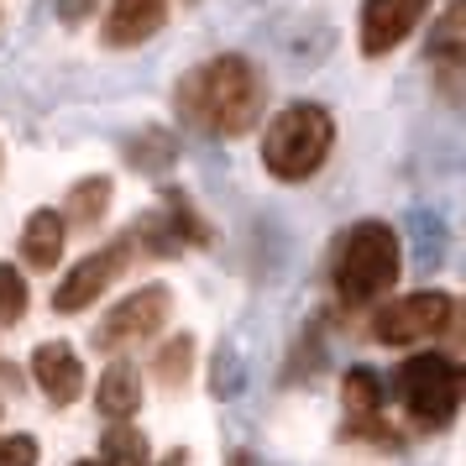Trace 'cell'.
Wrapping results in <instances>:
<instances>
[{
    "label": "cell",
    "instance_id": "cell-1",
    "mask_svg": "<svg viewBox=\"0 0 466 466\" xmlns=\"http://www.w3.org/2000/svg\"><path fill=\"white\" fill-rule=\"evenodd\" d=\"M262 100H268L262 74L241 53H220L210 64H199L173 89L178 116L194 131H205V137H241V131H252L262 121Z\"/></svg>",
    "mask_w": 466,
    "mask_h": 466
},
{
    "label": "cell",
    "instance_id": "cell-12",
    "mask_svg": "<svg viewBox=\"0 0 466 466\" xmlns=\"http://www.w3.org/2000/svg\"><path fill=\"white\" fill-rule=\"evenodd\" d=\"M95 409L106 420H131L142 409V382H137V367L131 361H110L100 382H95Z\"/></svg>",
    "mask_w": 466,
    "mask_h": 466
},
{
    "label": "cell",
    "instance_id": "cell-18",
    "mask_svg": "<svg viewBox=\"0 0 466 466\" xmlns=\"http://www.w3.org/2000/svg\"><path fill=\"white\" fill-rule=\"evenodd\" d=\"M22 315H26V278L11 262H0V325H16Z\"/></svg>",
    "mask_w": 466,
    "mask_h": 466
},
{
    "label": "cell",
    "instance_id": "cell-10",
    "mask_svg": "<svg viewBox=\"0 0 466 466\" xmlns=\"http://www.w3.org/2000/svg\"><path fill=\"white\" fill-rule=\"evenodd\" d=\"M168 22V0H110L106 11V47H137Z\"/></svg>",
    "mask_w": 466,
    "mask_h": 466
},
{
    "label": "cell",
    "instance_id": "cell-4",
    "mask_svg": "<svg viewBox=\"0 0 466 466\" xmlns=\"http://www.w3.org/2000/svg\"><path fill=\"white\" fill-rule=\"evenodd\" d=\"M399 399L420 424L445 430L456 420V409H461V367L435 357V351L430 357H409L399 372Z\"/></svg>",
    "mask_w": 466,
    "mask_h": 466
},
{
    "label": "cell",
    "instance_id": "cell-11",
    "mask_svg": "<svg viewBox=\"0 0 466 466\" xmlns=\"http://www.w3.org/2000/svg\"><path fill=\"white\" fill-rule=\"evenodd\" d=\"M64 215L58 210H32L26 215V231H22V257L26 268H37V273H53V262L64 257Z\"/></svg>",
    "mask_w": 466,
    "mask_h": 466
},
{
    "label": "cell",
    "instance_id": "cell-8",
    "mask_svg": "<svg viewBox=\"0 0 466 466\" xmlns=\"http://www.w3.org/2000/svg\"><path fill=\"white\" fill-rule=\"evenodd\" d=\"M424 11H430V0H367L361 5V53L382 58L420 26Z\"/></svg>",
    "mask_w": 466,
    "mask_h": 466
},
{
    "label": "cell",
    "instance_id": "cell-24",
    "mask_svg": "<svg viewBox=\"0 0 466 466\" xmlns=\"http://www.w3.org/2000/svg\"><path fill=\"white\" fill-rule=\"evenodd\" d=\"M157 466H189V451H168V456H163Z\"/></svg>",
    "mask_w": 466,
    "mask_h": 466
},
{
    "label": "cell",
    "instance_id": "cell-2",
    "mask_svg": "<svg viewBox=\"0 0 466 466\" xmlns=\"http://www.w3.org/2000/svg\"><path fill=\"white\" fill-rule=\"evenodd\" d=\"M403 273V252L399 236L388 231L382 220H361L346 231L336 252V268H330V283L346 304H372L378 294H388Z\"/></svg>",
    "mask_w": 466,
    "mask_h": 466
},
{
    "label": "cell",
    "instance_id": "cell-15",
    "mask_svg": "<svg viewBox=\"0 0 466 466\" xmlns=\"http://www.w3.org/2000/svg\"><path fill=\"white\" fill-rule=\"evenodd\" d=\"M100 461L106 466H147V441H142V430H131V424H110L106 441H100Z\"/></svg>",
    "mask_w": 466,
    "mask_h": 466
},
{
    "label": "cell",
    "instance_id": "cell-19",
    "mask_svg": "<svg viewBox=\"0 0 466 466\" xmlns=\"http://www.w3.org/2000/svg\"><path fill=\"white\" fill-rule=\"evenodd\" d=\"M189 367H194V340L189 336L168 340V346L157 351V378L168 382V388H178V382L189 378Z\"/></svg>",
    "mask_w": 466,
    "mask_h": 466
},
{
    "label": "cell",
    "instance_id": "cell-23",
    "mask_svg": "<svg viewBox=\"0 0 466 466\" xmlns=\"http://www.w3.org/2000/svg\"><path fill=\"white\" fill-rule=\"evenodd\" d=\"M53 5H58V16H64L68 26H79V22L95 16V5H100V0H53Z\"/></svg>",
    "mask_w": 466,
    "mask_h": 466
},
{
    "label": "cell",
    "instance_id": "cell-5",
    "mask_svg": "<svg viewBox=\"0 0 466 466\" xmlns=\"http://www.w3.org/2000/svg\"><path fill=\"white\" fill-rule=\"evenodd\" d=\"M131 252H137V241H131V236H116L110 247L89 252L85 262H79V268H74V273L53 289V309H58V315H79V309H89V304H95V299L116 283V278L127 273Z\"/></svg>",
    "mask_w": 466,
    "mask_h": 466
},
{
    "label": "cell",
    "instance_id": "cell-7",
    "mask_svg": "<svg viewBox=\"0 0 466 466\" xmlns=\"http://www.w3.org/2000/svg\"><path fill=\"white\" fill-rule=\"evenodd\" d=\"M445 325H451V294L424 289V294L393 299V304L372 319V336H378L382 346H414V340L441 336Z\"/></svg>",
    "mask_w": 466,
    "mask_h": 466
},
{
    "label": "cell",
    "instance_id": "cell-16",
    "mask_svg": "<svg viewBox=\"0 0 466 466\" xmlns=\"http://www.w3.org/2000/svg\"><path fill=\"white\" fill-rule=\"evenodd\" d=\"M163 199H168V210H173V215H163V220H168V231H173V241H178V247H205V241H210V226L194 215L189 194L168 189Z\"/></svg>",
    "mask_w": 466,
    "mask_h": 466
},
{
    "label": "cell",
    "instance_id": "cell-26",
    "mask_svg": "<svg viewBox=\"0 0 466 466\" xmlns=\"http://www.w3.org/2000/svg\"><path fill=\"white\" fill-rule=\"evenodd\" d=\"M74 466H106V461H74Z\"/></svg>",
    "mask_w": 466,
    "mask_h": 466
},
{
    "label": "cell",
    "instance_id": "cell-17",
    "mask_svg": "<svg viewBox=\"0 0 466 466\" xmlns=\"http://www.w3.org/2000/svg\"><path fill=\"white\" fill-rule=\"evenodd\" d=\"M127 157H131L142 173H163L173 157H178V142H173L168 131H152V127H147V131H137V142L127 147Z\"/></svg>",
    "mask_w": 466,
    "mask_h": 466
},
{
    "label": "cell",
    "instance_id": "cell-3",
    "mask_svg": "<svg viewBox=\"0 0 466 466\" xmlns=\"http://www.w3.org/2000/svg\"><path fill=\"white\" fill-rule=\"evenodd\" d=\"M330 142H336V121H330V110L319 106H289L273 116V127L262 137V163L273 178L283 184H299V178H309V173L330 157Z\"/></svg>",
    "mask_w": 466,
    "mask_h": 466
},
{
    "label": "cell",
    "instance_id": "cell-25",
    "mask_svg": "<svg viewBox=\"0 0 466 466\" xmlns=\"http://www.w3.org/2000/svg\"><path fill=\"white\" fill-rule=\"evenodd\" d=\"M231 466H252V461H247V456H236V461H231Z\"/></svg>",
    "mask_w": 466,
    "mask_h": 466
},
{
    "label": "cell",
    "instance_id": "cell-14",
    "mask_svg": "<svg viewBox=\"0 0 466 466\" xmlns=\"http://www.w3.org/2000/svg\"><path fill=\"white\" fill-rule=\"evenodd\" d=\"M340 399H346V409L367 424L382 409V399H388V382H382L372 367H351V372H346V382H340Z\"/></svg>",
    "mask_w": 466,
    "mask_h": 466
},
{
    "label": "cell",
    "instance_id": "cell-21",
    "mask_svg": "<svg viewBox=\"0 0 466 466\" xmlns=\"http://www.w3.org/2000/svg\"><path fill=\"white\" fill-rule=\"evenodd\" d=\"M210 393L215 399H231V393H241V357H236L231 346H220L215 351V367H210Z\"/></svg>",
    "mask_w": 466,
    "mask_h": 466
},
{
    "label": "cell",
    "instance_id": "cell-20",
    "mask_svg": "<svg viewBox=\"0 0 466 466\" xmlns=\"http://www.w3.org/2000/svg\"><path fill=\"white\" fill-rule=\"evenodd\" d=\"M430 47L441 53L445 64H456V58H461V0H451V5H445L441 26L430 32Z\"/></svg>",
    "mask_w": 466,
    "mask_h": 466
},
{
    "label": "cell",
    "instance_id": "cell-13",
    "mask_svg": "<svg viewBox=\"0 0 466 466\" xmlns=\"http://www.w3.org/2000/svg\"><path fill=\"white\" fill-rule=\"evenodd\" d=\"M110 178H85V184H74L68 189V205L58 215H64V226H100L106 220V210H110Z\"/></svg>",
    "mask_w": 466,
    "mask_h": 466
},
{
    "label": "cell",
    "instance_id": "cell-9",
    "mask_svg": "<svg viewBox=\"0 0 466 466\" xmlns=\"http://www.w3.org/2000/svg\"><path fill=\"white\" fill-rule=\"evenodd\" d=\"M32 378H37V388H43V399L58 403V409L85 393V367H79V357H74V346H64V340L37 346V357H32Z\"/></svg>",
    "mask_w": 466,
    "mask_h": 466
},
{
    "label": "cell",
    "instance_id": "cell-6",
    "mask_svg": "<svg viewBox=\"0 0 466 466\" xmlns=\"http://www.w3.org/2000/svg\"><path fill=\"white\" fill-rule=\"evenodd\" d=\"M168 309H173V294L163 283H147V289H137L131 299H121V304L95 325V346H100V351H121L131 340L157 336L163 319H168Z\"/></svg>",
    "mask_w": 466,
    "mask_h": 466
},
{
    "label": "cell",
    "instance_id": "cell-22",
    "mask_svg": "<svg viewBox=\"0 0 466 466\" xmlns=\"http://www.w3.org/2000/svg\"><path fill=\"white\" fill-rule=\"evenodd\" d=\"M0 466H37V441L32 435H5L0 441Z\"/></svg>",
    "mask_w": 466,
    "mask_h": 466
}]
</instances>
